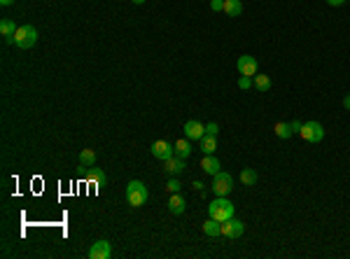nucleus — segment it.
<instances>
[{
    "label": "nucleus",
    "instance_id": "nucleus-1",
    "mask_svg": "<svg viewBox=\"0 0 350 259\" xmlns=\"http://www.w3.org/2000/svg\"><path fill=\"white\" fill-rule=\"evenodd\" d=\"M236 213V206L227 199V196H215V201L208 206V215H210L212 219H217V222H227V219H231Z\"/></svg>",
    "mask_w": 350,
    "mask_h": 259
},
{
    "label": "nucleus",
    "instance_id": "nucleus-2",
    "mask_svg": "<svg viewBox=\"0 0 350 259\" xmlns=\"http://www.w3.org/2000/svg\"><path fill=\"white\" fill-rule=\"evenodd\" d=\"M147 199H149V191H147V187H145V182H140V180H131V182L126 184V201H129V206L140 208V206L147 203Z\"/></svg>",
    "mask_w": 350,
    "mask_h": 259
},
{
    "label": "nucleus",
    "instance_id": "nucleus-3",
    "mask_svg": "<svg viewBox=\"0 0 350 259\" xmlns=\"http://www.w3.org/2000/svg\"><path fill=\"white\" fill-rule=\"evenodd\" d=\"M35 42H38V30H35L30 23L19 26L17 33H14V45H17L19 49H30Z\"/></svg>",
    "mask_w": 350,
    "mask_h": 259
},
{
    "label": "nucleus",
    "instance_id": "nucleus-4",
    "mask_svg": "<svg viewBox=\"0 0 350 259\" xmlns=\"http://www.w3.org/2000/svg\"><path fill=\"white\" fill-rule=\"evenodd\" d=\"M299 136L304 140H308V143H320V140L325 138V128H322L320 121H304Z\"/></svg>",
    "mask_w": 350,
    "mask_h": 259
},
{
    "label": "nucleus",
    "instance_id": "nucleus-5",
    "mask_svg": "<svg viewBox=\"0 0 350 259\" xmlns=\"http://www.w3.org/2000/svg\"><path fill=\"white\" fill-rule=\"evenodd\" d=\"M231 189H234V178L229 173L219 171L217 175H212V191H215V196H227Z\"/></svg>",
    "mask_w": 350,
    "mask_h": 259
},
{
    "label": "nucleus",
    "instance_id": "nucleus-6",
    "mask_svg": "<svg viewBox=\"0 0 350 259\" xmlns=\"http://www.w3.org/2000/svg\"><path fill=\"white\" fill-rule=\"evenodd\" d=\"M243 231H245V226H243L241 219H227V222H222V236L224 238H241Z\"/></svg>",
    "mask_w": 350,
    "mask_h": 259
},
{
    "label": "nucleus",
    "instance_id": "nucleus-7",
    "mask_svg": "<svg viewBox=\"0 0 350 259\" xmlns=\"http://www.w3.org/2000/svg\"><path fill=\"white\" fill-rule=\"evenodd\" d=\"M184 138H189V140H201L203 136H206V126H203L201 121H196V119H189V121H184Z\"/></svg>",
    "mask_w": 350,
    "mask_h": 259
},
{
    "label": "nucleus",
    "instance_id": "nucleus-8",
    "mask_svg": "<svg viewBox=\"0 0 350 259\" xmlns=\"http://www.w3.org/2000/svg\"><path fill=\"white\" fill-rule=\"evenodd\" d=\"M152 154H154L156 159H161V161H166V159L175 156V145H171L168 140H156V143L152 145Z\"/></svg>",
    "mask_w": 350,
    "mask_h": 259
},
{
    "label": "nucleus",
    "instance_id": "nucleus-9",
    "mask_svg": "<svg viewBox=\"0 0 350 259\" xmlns=\"http://www.w3.org/2000/svg\"><path fill=\"white\" fill-rule=\"evenodd\" d=\"M236 66H238V73H241V75H247V77H254V75H257V58H254V56H247V54H243V56H238Z\"/></svg>",
    "mask_w": 350,
    "mask_h": 259
},
{
    "label": "nucleus",
    "instance_id": "nucleus-10",
    "mask_svg": "<svg viewBox=\"0 0 350 259\" xmlns=\"http://www.w3.org/2000/svg\"><path fill=\"white\" fill-rule=\"evenodd\" d=\"M112 254V245L108 241H96L89 248V259H108Z\"/></svg>",
    "mask_w": 350,
    "mask_h": 259
},
{
    "label": "nucleus",
    "instance_id": "nucleus-11",
    "mask_svg": "<svg viewBox=\"0 0 350 259\" xmlns=\"http://www.w3.org/2000/svg\"><path fill=\"white\" fill-rule=\"evenodd\" d=\"M184 159L182 156H171V159H166V161H164V171L168 173V175H180V173H184Z\"/></svg>",
    "mask_w": 350,
    "mask_h": 259
},
{
    "label": "nucleus",
    "instance_id": "nucleus-12",
    "mask_svg": "<svg viewBox=\"0 0 350 259\" xmlns=\"http://www.w3.org/2000/svg\"><path fill=\"white\" fill-rule=\"evenodd\" d=\"M19 26H14V21L12 19H3L0 21V35L5 38L7 45H14V33H17Z\"/></svg>",
    "mask_w": 350,
    "mask_h": 259
},
{
    "label": "nucleus",
    "instance_id": "nucleus-13",
    "mask_svg": "<svg viewBox=\"0 0 350 259\" xmlns=\"http://www.w3.org/2000/svg\"><path fill=\"white\" fill-rule=\"evenodd\" d=\"M201 168L208 173V175H217L219 168H222V164H219L217 156H212V154H206L203 156V161H201Z\"/></svg>",
    "mask_w": 350,
    "mask_h": 259
},
{
    "label": "nucleus",
    "instance_id": "nucleus-14",
    "mask_svg": "<svg viewBox=\"0 0 350 259\" xmlns=\"http://www.w3.org/2000/svg\"><path fill=\"white\" fill-rule=\"evenodd\" d=\"M203 234H206V236H210V238L222 236V222H217V219L208 217L206 222H203Z\"/></svg>",
    "mask_w": 350,
    "mask_h": 259
},
{
    "label": "nucleus",
    "instance_id": "nucleus-15",
    "mask_svg": "<svg viewBox=\"0 0 350 259\" xmlns=\"http://www.w3.org/2000/svg\"><path fill=\"white\" fill-rule=\"evenodd\" d=\"M184 208H187V201H184V196L180 194H173L171 196V201H168V210H171L173 215H182L184 213Z\"/></svg>",
    "mask_w": 350,
    "mask_h": 259
},
{
    "label": "nucleus",
    "instance_id": "nucleus-16",
    "mask_svg": "<svg viewBox=\"0 0 350 259\" xmlns=\"http://www.w3.org/2000/svg\"><path fill=\"white\" fill-rule=\"evenodd\" d=\"M84 180L86 182L96 184V187H101V184L105 182V173L98 171V168H89V171H84Z\"/></svg>",
    "mask_w": 350,
    "mask_h": 259
},
{
    "label": "nucleus",
    "instance_id": "nucleus-17",
    "mask_svg": "<svg viewBox=\"0 0 350 259\" xmlns=\"http://www.w3.org/2000/svg\"><path fill=\"white\" fill-rule=\"evenodd\" d=\"M224 14H229V17H241L243 3L241 0H224Z\"/></svg>",
    "mask_w": 350,
    "mask_h": 259
},
{
    "label": "nucleus",
    "instance_id": "nucleus-18",
    "mask_svg": "<svg viewBox=\"0 0 350 259\" xmlns=\"http://www.w3.org/2000/svg\"><path fill=\"white\" fill-rule=\"evenodd\" d=\"M201 150L206 152V154H215V150H217V136H203L201 138Z\"/></svg>",
    "mask_w": 350,
    "mask_h": 259
},
{
    "label": "nucleus",
    "instance_id": "nucleus-19",
    "mask_svg": "<svg viewBox=\"0 0 350 259\" xmlns=\"http://www.w3.org/2000/svg\"><path fill=\"white\" fill-rule=\"evenodd\" d=\"M252 86L257 89V91H269L271 89V77L269 75H259L257 73V75L252 77Z\"/></svg>",
    "mask_w": 350,
    "mask_h": 259
},
{
    "label": "nucleus",
    "instance_id": "nucleus-20",
    "mask_svg": "<svg viewBox=\"0 0 350 259\" xmlns=\"http://www.w3.org/2000/svg\"><path fill=\"white\" fill-rule=\"evenodd\" d=\"M175 154L182 156V159H187V156L192 154V145H189V138H180L178 143H175Z\"/></svg>",
    "mask_w": 350,
    "mask_h": 259
},
{
    "label": "nucleus",
    "instance_id": "nucleus-21",
    "mask_svg": "<svg viewBox=\"0 0 350 259\" xmlns=\"http://www.w3.org/2000/svg\"><path fill=\"white\" fill-rule=\"evenodd\" d=\"M276 136H278L280 140L292 138L294 133H292V126H290V121H278V124H276Z\"/></svg>",
    "mask_w": 350,
    "mask_h": 259
},
{
    "label": "nucleus",
    "instance_id": "nucleus-22",
    "mask_svg": "<svg viewBox=\"0 0 350 259\" xmlns=\"http://www.w3.org/2000/svg\"><path fill=\"white\" fill-rule=\"evenodd\" d=\"M241 182L245 184V187L257 184V171H254V168H243L241 171Z\"/></svg>",
    "mask_w": 350,
    "mask_h": 259
},
{
    "label": "nucleus",
    "instance_id": "nucleus-23",
    "mask_svg": "<svg viewBox=\"0 0 350 259\" xmlns=\"http://www.w3.org/2000/svg\"><path fill=\"white\" fill-rule=\"evenodd\" d=\"M80 164H82V168H91L93 164H96V152L93 150H82L80 152Z\"/></svg>",
    "mask_w": 350,
    "mask_h": 259
},
{
    "label": "nucleus",
    "instance_id": "nucleus-24",
    "mask_svg": "<svg viewBox=\"0 0 350 259\" xmlns=\"http://www.w3.org/2000/svg\"><path fill=\"white\" fill-rule=\"evenodd\" d=\"M180 187H182V184H180V180L175 178V175H173V178L168 180V184H166V189L171 191V194H178V191H180Z\"/></svg>",
    "mask_w": 350,
    "mask_h": 259
},
{
    "label": "nucleus",
    "instance_id": "nucleus-25",
    "mask_svg": "<svg viewBox=\"0 0 350 259\" xmlns=\"http://www.w3.org/2000/svg\"><path fill=\"white\" fill-rule=\"evenodd\" d=\"M238 86H241L243 91H247L250 86H252V77H247V75H241V80H238Z\"/></svg>",
    "mask_w": 350,
    "mask_h": 259
},
{
    "label": "nucleus",
    "instance_id": "nucleus-26",
    "mask_svg": "<svg viewBox=\"0 0 350 259\" xmlns=\"http://www.w3.org/2000/svg\"><path fill=\"white\" fill-rule=\"evenodd\" d=\"M217 131H219V126L215 124V121H210V124H206V133L208 136H217Z\"/></svg>",
    "mask_w": 350,
    "mask_h": 259
},
{
    "label": "nucleus",
    "instance_id": "nucleus-27",
    "mask_svg": "<svg viewBox=\"0 0 350 259\" xmlns=\"http://www.w3.org/2000/svg\"><path fill=\"white\" fill-rule=\"evenodd\" d=\"M210 10L212 12H224V0H212V3H210Z\"/></svg>",
    "mask_w": 350,
    "mask_h": 259
},
{
    "label": "nucleus",
    "instance_id": "nucleus-28",
    "mask_svg": "<svg viewBox=\"0 0 350 259\" xmlns=\"http://www.w3.org/2000/svg\"><path fill=\"white\" fill-rule=\"evenodd\" d=\"M290 126H292V133H299V131H301V126H304V121L294 119V121H290Z\"/></svg>",
    "mask_w": 350,
    "mask_h": 259
},
{
    "label": "nucleus",
    "instance_id": "nucleus-29",
    "mask_svg": "<svg viewBox=\"0 0 350 259\" xmlns=\"http://www.w3.org/2000/svg\"><path fill=\"white\" fill-rule=\"evenodd\" d=\"M345 0H327V5L329 7H339V5H343Z\"/></svg>",
    "mask_w": 350,
    "mask_h": 259
},
{
    "label": "nucleus",
    "instance_id": "nucleus-30",
    "mask_svg": "<svg viewBox=\"0 0 350 259\" xmlns=\"http://www.w3.org/2000/svg\"><path fill=\"white\" fill-rule=\"evenodd\" d=\"M192 189H196V191H203V182H199V180H194V184H192Z\"/></svg>",
    "mask_w": 350,
    "mask_h": 259
},
{
    "label": "nucleus",
    "instance_id": "nucleus-31",
    "mask_svg": "<svg viewBox=\"0 0 350 259\" xmlns=\"http://www.w3.org/2000/svg\"><path fill=\"white\" fill-rule=\"evenodd\" d=\"M343 108H345V110H350V93L343 98Z\"/></svg>",
    "mask_w": 350,
    "mask_h": 259
},
{
    "label": "nucleus",
    "instance_id": "nucleus-32",
    "mask_svg": "<svg viewBox=\"0 0 350 259\" xmlns=\"http://www.w3.org/2000/svg\"><path fill=\"white\" fill-rule=\"evenodd\" d=\"M14 0H0V5H12Z\"/></svg>",
    "mask_w": 350,
    "mask_h": 259
},
{
    "label": "nucleus",
    "instance_id": "nucleus-33",
    "mask_svg": "<svg viewBox=\"0 0 350 259\" xmlns=\"http://www.w3.org/2000/svg\"><path fill=\"white\" fill-rule=\"evenodd\" d=\"M133 3H136V5H143V3H145V0H133Z\"/></svg>",
    "mask_w": 350,
    "mask_h": 259
}]
</instances>
